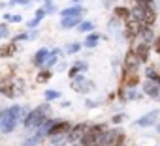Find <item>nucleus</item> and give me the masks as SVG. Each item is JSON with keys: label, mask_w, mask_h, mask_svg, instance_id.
I'll return each instance as SVG.
<instances>
[{"label": "nucleus", "mask_w": 160, "mask_h": 146, "mask_svg": "<svg viewBox=\"0 0 160 146\" xmlns=\"http://www.w3.org/2000/svg\"><path fill=\"white\" fill-rule=\"evenodd\" d=\"M27 107H21V105H12L10 109L0 112V131L2 133H12L19 122V118L27 116Z\"/></svg>", "instance_id": "obj_1"}, {"label": "nucleus", "mask_w": 160, "mask_h": 146, "mask_svg": "<svg viewBox=\"0 0 160 146\" xmlns=\"http://www.w3.org/2000/svg\"><path fill=\"white\" fill-rule=\"evenodd\" d=\"M132 17H136L138 21L143 23V26H152L156 21V11L152 8V4H138L132 10Z\"/></svg>", "instance_id": "obj_2"}, {"label": "nucleus", "mask_w": 160, "mask_h": 146, "mask_svg": "<svg viewBox=\"0 0 160 146\" xmlns=\"http://www.w3.org/2000/svg\"><path fill=\"white\" fill-rule=\"evenodd\" d=\"M47 112H49V105L47 103H43V105L36 107L34 111H30L25 116V129H34L40 124H43V120L47 118Z\"/></svg>", "instance_id": "obj_3"}, {"label": "nucleus", "mask_w": 160, "mask_h": 146, "mask_svg": "<svg viewBox=\"0 0 160 146\" xmlns=\"http://www.w3.org/2000/svg\"><path fill=\"white\" fill-rule=\"evenodd\" d=\"M104 131H106V125H104V124L87 127L83 139L79 140V146H98V140H100V137H102Z\"/></svg>", "instance_id": "obj_4"}, {"label": "nucleus", "mask_w": 160, "mask_h": 146, "mask_svg": "<svg viewBox=\"0 0 160 146\" xmlns=\"http://www.w3.org/2000/svg\"><path fill=\"white\" fill-rule=\"evenodd\" d=\"M122 142V135L119 133V129H108V131H104L102 133V137H100V140H98V146H111V144H121Z\"/></svg>", "instance_id": "obj_5"}, {"label": "nucleus", "mask_w": 160, "mask_h": 146, "mask_svg": "<svg viewBox=\"0 0 160 146\" xmlns=\"http://www.w3.org/2000/svg\"><path fill=\"white\" fill-rule=\"evenodd\" d=\"M141 28H143V23L138 21L136 17H130V19L126 21V39L132 41L134 38H138L139 32H141Z\"/></svg>", "instance_id": "obj_6"}, {"label": "nucleus", "mask_w": 160, "mask_h": 146, "mask_svg": "<svg viewBox=\"0 0 160 146\" xmlns=\"http://www.w3.org/2000/svg\"><path fill=\"white\" fill-rule=\"evenodd\" d=\"M87 124H77V125H72L70 127V131H68V140L70 142H77L79 144V140L83 139V135H85V131H87Z\"/></svg>", "instance_id": "obj_7"}, {"label": "nucleus", "mask_w": 160, "mask_h": 146, "mask_svg": "<svg viewBox=\"0 0 160 146\" xmlns=\"http://www.w3.org/2000/svg\"><path fill=\"white\" fill-rule=\"evenodd\" d=\"M141 66V60L138 58V54L134 52V51H130L128 54H126V58H124V71H128V73H138V67Z\"/></svg>", "instance_id": "obj_8"}, {"label": "nucleus", "mask_w": 160, "mask_h": 146, "mask_svg": "<svg viewBox=\"0 0 160 146\" xmlns=\"http://www.w3.org/2000/svg\"><path fill=\"white\" fill-rule=\"evenodd\" d=\"M158 116H160V111H151V112H147L145 116H141V118L136 122V125H138V127H151V125L156 124Z\"/></svg>", "instance_id": "obj_9"}, {"label": "nucleus", "mask_w": 160, "mask_h": 146, "mask_svg": "<svg viewBox=\"0 0 160 146\" xmlns=\"http://www.w3.org/2000/svg\"><path fill=\"white\" fill-rule=\"evenodd\" d=\"M143 94H147V96L152 98V99H158V98H160V84L147 79V81L143 83Z\"/></svg>", "instance_id": "obj_10"}, {"label": "nucleus", "mask_w": 160, "mask_h": 146, "mask_svg": "<svg viewBox=\"0 0 160 146\" xmlns=\"http://www.w3.org/2000/svg\"><path fill=\"white\" fill-rule=\"evenodd\" d=\"M89 81H85L83 79V75H77V77H73V83H72V88L75 90V92H79V94H85V92H89V90H92L94 86L92 84H87Z\"/></svg>", "instance_id": "obj_11"}, {"label": "nucleus", "mask_w": 160, "mask_h": 146, "mask_svg": "<svg viewBox=\"0 0 160 146\" xmlns=\"http://www.w3.org/2000/svg\"><path fill=\"white\" fill-rule=\"evenodd\" d=\"M70 124L68 122H62V120H55L53 125L49 127V135H58V133H68L70 131Z\"/></svg>", "instance_id": "obj_12"}, {"label": "nucleus", "mask_w": 160, "mask_h": 146, "mask_svg": "<svg viewBox=\"0 0 160 146\" xmlns=\"http://www.w3.org/2000/svg\"><path fill=\"white\" fill-rule=\"evenodd\" d=\"M17 52V43L15 41H10L6 45L0 47V58H8V56H13Z\"/></svg>", "instance_id": "obj_13"}, {"label": "nucleus", "mask_w": 160, "mask_h": 146, "mask_svg": "<svg viewBox=\"0 0 160 146\" xmlns=\"http://www.w3.org/2000/svg\"><path fill=\"white\" fill-rule=\"evenodd\" d=\"M60 15H62V17H81V15H83V6L75 4V6H72V8H66V10L60 11Z\"/></svg>", "instance_id": "obj_14"}, {"label": "nucleus", "mask_w": 160, "mask_h": 146, "mask_svg": "<svg viewBox=\"0 0 160 146\" xmlns=\"http://www.w3.org/2000/svg\"><path fill=\"white\" fill-rule=\"evenodd\" d=\"M134 52L138 54V58H139L141 62H147V60H149V43L141 41V43L134 49Z\"/></svg>", "instance_id": "obj_15"}, {"label": "nucleus", "mask_w": 160, "mask_h": 146, "mask_svg": "<svg viewBox=\"0 0 160 146\" xmlns=\"http://www.w3.org/2000/svg\"><path fill=\"white\" fill-rule=\"evenodd\" d=\"M81 23V17H62L60 19V28H77V25Z\"/></svg>", "instance_id": "obj_16"}, {"label": "nucleus", "mask_w": 160, "mask_h": 146, "mask_svg": "<svg viewBox=\"0 0 160 146\" xmlns=\"http://www.w3.org/2000/svg\"><path fill=\"white\" fill-rule=\"evenodd\" d=\"M49 54H51V52H49L47 49H38L36 54H34V64H36V66H45Z\"/></svg>", "instance_id": "obj_17"}, {"label": "nucleus", "mask_w": 160, "mask_h": 146, "mask_svg": "<svg viewBox=\"0 0 160 146\" xmlns=\"http://www.w3.org/2000/svg\"><path fill=\"white\" fill-rule=\"evenodd\" d=\"M68 140V133H58V135H51V142L49 146H66Z\"/></svg>", "instance_id": "obj_18"}, {"label": "nucleus", "mask_w": 160, "mask_h": 146, "mask_svg": "<svg viewBox=\"0 0 160 146\" xmlns=\"http://www.w3.org/2000/svg\"><path fill=\"white\" fill-rule=\"evenodd\" d=\"M124 84H126L128 88L138 86V84H139V77H138V73H128V71H124Z\"/></svg>", "instance_id": "obj_19"}, {"label": "nucleus", "mask_w": 160, "mask_h": 146, "mask_svg": "<svg viewBox=\"0 0 160 146\" xmlns=\"http://www.w3.org/2000/svg\"><path fill=\"white\" fill-rule=\"evenodd\" d=\"M98 41H100V36H98L96 32H89L87 39L83 41V47H87V49H94V47L98 45Z\"/></svg>", "instance_id": "obj_20"}, {"label": "nucleus", "mask_w": 160, "mask_h": 146, "mask_svg": "<svg viewBox=\"0 0 160 146\" xmlns=\"http://www.w3.org/2000/svg\"><path fill=\"white\" fill-rule=\"evenodd\" d=\"M0 94H4V96H8V98H13V96H15L13 83H8V81L0 83Z\"/></svg>", "instance_id": "obj_21"}, {"label": "nucleus", "mask_w": 160, "mask_h": 146, "mask_svg": "<svg viewBox=\"0 0 160 146\" xmlns=\"http://www.w3.org/2000/svg\"><path fill=\"white\" fill-rule=\"evenodd\" d=\"M87 69V62H75L73 66H72V69L68 71V75L73 79V77H77V73H81V71H85Z\"/></svg>", "instance_id": "obj_22"}, {"label": "nucleus", "mask_w": 160, "mask_h": 146, "mask_svg": "<svg viewBox=\"0 0 160 146\" xmlns=\"http://www.w3.org/2000/svg\"><path fill=\"white\" fill-rule=\"evenodd\" d=\"M139 38H141V41H145V43H151V41L154 39L152 28H151V26H143V28H141V32H139Z\"/></svg>", "instance_id": "obj_23"}, {"label": "nucleus", "mask_w": 160, "mask_h": 146, "mask_svg": "<svg viewBox=\"0 0 160 146\" xmlns=\"http://www.w3.org/2000/svg\"><path fill=\"white\" fill-rule=\"evenodd\" d=\"M145 77H147L149 81H154V83L160 84V73H158L154 67H147V69H145Z\"/></svg>", "instance_id": "obj_24"}, {"label": "nucleus", "mask_w": 160, "mask_h": 146, "mask_svg": "<svg viewBox=\"0 0 160 146\" xmlns=\"http://www.w3.org/2000/svg\"><path fill=\"white\" fill-rule=\"evenodd\" d=\"M51 75H53V71H51L49 67H43V69L38 73V83H47V81L51 79Z\"/></svg>", "instance_id": "obj_25"}, {"label": "nucleus", "mask_w": 160, "mask_h": 146, "mask_svg": "<svg viewBox=\"0 0 160 146\" xmlns=\"http://www.w3.org/2000/svg\"><path fill=\"white\" fill-rule=\"evenodd\" d=\"M77 30L79 32H92L94 30V23L92 21H83V23L77 25Z\"/></svg>", "instance_id": "obj_26"}, {"label": "nucleus", "mask_w": 160, "mask_h": 146, "mask_svg": "<svg viewBox=\"0 0 160 146\" xmlns=\"http://www.w3.org/2000/svg\"><path fill=\"white\" fill-rule=\"evenodd\" d=\"M115 15H117L119 19H124V21H128V19L132 17V11L124 10V8H115Z\"/></svg>", "instance_id": "obj_27"}, {"label": "nucleus", "mask_w": 160, "mask_h": 146, "mask_svg": "<svg viewBox=\"0 0 160 146\" xmlns=\"http://www.w3.org/2000/svg\"><path fill=\"white\" fill-rule=\"evenodd\" d=\"M43 96H45V99H47V101H55V99H58V98H60V92H58V90H45V94H43Z\"/></svg>", "instance_id": "obj_28"}, {"label": "nucleus", "mask_w": 160, "mask_h": 146, "mask_svg": "<svg viewBox=\"0 0 160 146\" xmlns=\"http://www.w3.org/2000/svg\"><path fill=\"white\" fill-rule=\"evenodd\" d=\"M79 49H81V43H70V45H66V52L68 54H75Z\"/></svg>", "instance_id": "obj_29"}, {"label": "nucleus", "mask_w": 160, "mask_h": 146, "mask_svg": "<svg viewBox=\"0 0 160 146\" xmlns=\"http://www.w3.org/2000/svg\"><path fill=\"white\" fill-rule=\"evenodd\" d=\"M10 36V28L6 23H0V39H6Z\"/></svg>", "instance_id": "obj_30"}, {"label": "nucleus", "mask_w": 160, "mask_h": 146, "mask_svg": "<svg viewBox=\"0 0 160 146\" xmlns=\"http://www.w3.org/2000/svg\"><path fill=\"white\" fill-rule=\"evenodd\" d=\"M30 6L32 4V0H10V6Z\"/></svg>", "instance_id": "obj_31"}, {"label": "nucleus", "mask_w": 160, "mask_h": 146, "mask_svg": "<svg viewBox=\"0 0 160 146\" xmlns=\"http://www.w3.org/2000/svg\"><path fill=\"white\" fill-rule=\"evenodd\" d=\"M57 56H58V54H49V58H47V62H45V67H53V66L57 64Z\"/></svg>", "instance_id": "obj_32"}, {"label": "nucleus", "mask_w": 160, "mask_h": 146, "mask_svg": "<svg viewBox=\"0 0 160 146\" xmlns=\"http://www.w3.org/2000/svg\"><path fill=\"white\" fill-rule=\"evenodd\" d=\"M45 11H47V13H55V4H53V0H45Z\"/></svg>", "instance_id": "obj_33"}, {"label": "nucleus", "mask_w": 160, "mask_h": 146, "mask_svg": "<svg viewBox=\"0 0 160 146\" xmlns=\"http://www.w3.org/2000/svg\"><path fill=\"white\" fill-rule=\"evenodd\" d=\"M40 23H42V19H38V17H34V19H30V21L27 23V26H28V28H36V26H38Z\"/></svg>", "instance_id": "obj_34"}, {"label": "nucleus", "mask_w": 160, "mask_h": 146, "mask_svg": "<svg viewBox=\"0 0 160 146\" xmlns=\"http://www.w3.org/2000/svg\"><path fill=\"white\" fill-rule=\"evenodd\" d=\"M126 99H138V92H136L134 88H130V90L126 92Z\"/></svg>", "instance_id": "obj_35"}, {"label": "nucleus", "mask_w": 160, "mask_h": 146, "mask_svg": "<svg viewBox=\"0 0 160 146\" xmlns=\"http://www.w3.org/2000/svg\"><path fill=\"white\" fill-rule=\"evenodd\" d=\"M47 15V11H45V8H40V10H36V15L34 17H38V19H43Z\"/></svg>", "instance_id": "obj_36"}, {"label": "nucleus", "mask_w": 160, "mask_h": 146, "mask_svg": "<svg viewBox=\"0 0 160 146\" xmlns=\"http://www.w3.org/2000/svg\"><path fill=\"white\" fill-rule=\"evenodd\" d=\"M124 118H126V114H117V116H113V124H121V122H124Z\"/></svg>", "instance_id": "obj_37"}, {"label": "nucleus", "mask_w": 160, "mask_h": 146, "mask_svg": "<svg viewBox=\"0 0 160 146\" xmlns=\"http://www.w3.org/2000/svg\"><path fill=\"white\" fill-rule=\"evenodd\" d=\"M21 39H28V34H17L13 38V41H21Z\"/></svg>", "instance_id": "obj_38"}, {"label": "nucleus", "mask_w": 160, "mask_h": 146, "mask_svg": "<svg viewBox=\"0 0 160 146\" xmlns=\"http://www.w3.org/2000/svg\"><path fill=\"white\" fill-rule=\"evenodd\" d=\"M154 49H156V52H160V36L154 39Z\"/></svg>", "instance_id": "obj_39"}, {"label": "nucleus", "mask_w": 160, "mask_h": 146, "mask_svg": "<svg viewBox=\"0 0 160 146\" xmlns=\"http://www.w3.org/2000/svg\"><path fill=\"white\" fill-rule=\"evenodd\" d=\"M12 23H21V15H12Z\"/></svg>", "instance_id": "obj_40"}, {"label": "nucleus", "mask_w": 160, "mask_h": 146, "mask_svg": "<svg viewBox=\"0 0 160 146\" xmlns=\"http://www.w3.org/2000/svg\"><path fill=\"white\" fill-rule=\"evenodd\" d=\"M138 4H152V0H138Z\"/></svg>", "instance_id": "obj_41"}, {"label": "nucleus", "mask_w": 160, "mask_h": 146, "mask_svg": "<svg viewBox=\"0 0 160 146\" xmlns=\"http://www.w3.org/2000/svg\"><path fill=\"white\" fill-rule=\"evenodd\" d=\"M156 131H158V133H160V125H158V127H156Z\"/></svg>", "instance_id": "obj_42"}, {"label": "nucleus", "mask_w": 160, "mask_h": 146, "mask_svg": "<svg viewBox=\"0 0 160 146\" xmlns=\"http://www.w3.org/2000/svg\"><path fill=\"white\" fill-rule=\"evenodd\" d=\"M73 2H81V0H73Z\"/></svg>", "instance_id": "obj_43"}, {"label": "nucleus", "mask_w": 160, "mask_h": 146, "mask_svg": "<svg viewBox=\"0 0 160 146\" xmlns=\"http://www.w3.org/2000/svg\"><path fill=\"white\" fill-rule=\"evenodd\" d=\"M158 99H160V98H158Z\"/></svg>", "instance_id": "obj_44"}, {"label": "nucleus", "mask_w": 160, "mask_h": 146, "mask_svg": "<svg viewBox=\"0 0 160 146\" xmlns=\"http://www.w3.org/2000/svg\"><path fill=\"white\" fill-rule=\"evenodd\" d=\"M119 146H121V144H119Z\"/></svg>", "instance_id": "obj_45"}]
</instances>
